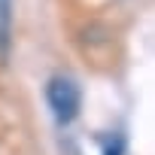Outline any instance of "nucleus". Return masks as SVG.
Listing matches in <instances>:
<instances>
[{
    "mask_svg": "<svg viewBox=\"0 0 155 155\" xmlns=\"http://www.w3.org/2000/svg\"><path fill=\"white\" fill-rule=\"evenodd\" d=\"M46 104L55 116L58 125H70L76 116H79V107H82V88L73 76H52L46 82Z\"/></svg>",
    "mask_w": 155,
    "mask_h": 155,
    "instance_id": "obj_1",
    "label": "nucleus"
},
{
    "mask_svg": "<svg viewBox=\"0 0 155 155\" xmlns=\"http://www.w3.org/2000/svg\"><path fill=\"white\" fill-rule=\"evenodd\" d=\"M12 46V0H0V61L9 58Z\"/></svg>",
    "mask_w": 155,
    "mask_h": 155,
    "instance_id": "obj_2",
    "label": "nucleus"
},
{
    "mask_svg": "<svg viewBox=\"0 0 155 155\" xmlns=\"http://www.w3.org/2000/svg\"><path fill=\"white\" fill-rule=\"evenodd\" d=\"M101 149H104V155H125V137L119 131L104 134L101 137Z\"/></svg>",
    "mask_w": 155,
    "mask_h": 155,
    "instance_id": "obj_3",
    "label": "nucleus"
}]
</instances>
